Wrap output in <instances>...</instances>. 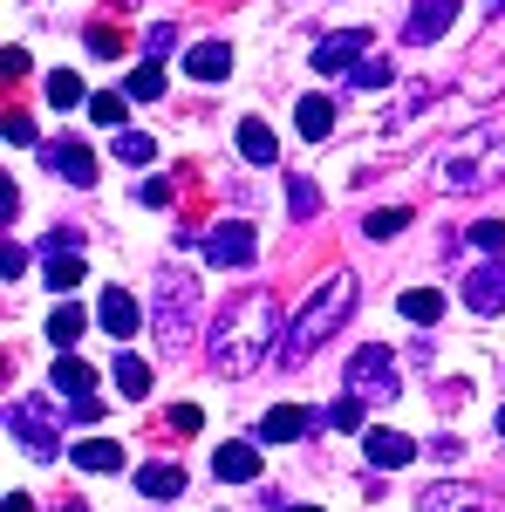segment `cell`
I'll return each mask as SVG.
<instances>
[{"label": "cell", "mask_w": 505, "mask_h": 512, "mask_svg": "<svg viewBox=\"0 0 505 512\" xmlns=\"http://www.w3.org/2000/svg\"><path fill=\"white\" fill-rule=\"evenodd\" d=\"M205 349H212V369L233 376V383H246L267 355H280V301H273V287L239 294L233 308L219 315V328H212Z\"/></svg>", "instance_id": "1"}, {"label": "cell", "mask_w": 505, "mask_h": 512, "mask_svg": "<svg viewBox=\"0 0 505 512\" xmlns=\"http://www.w3.org/2000/svg\"><path fill=\"white\" fill-rule=\"evenodd\" d=\"M349 315H355V274L342 267V274H328L308 301L287 315V328H280V362H308L328 335H342V321H349Z\"/></svg>", "instance_id": "2"}, {"label": "cell", "mask_w": 505, "mask_h": 512, "mask_svg": "<svg viewBox=\"0 0 505 512\" xmlns=\"http://www.w3.org/2000/svg\"><path fill=\"white\" fill-rule=\"evenodd\" d=\"M505 185V123H471L437 151V192H492Z\"/></svg>", "instance_id": "3"}, {"label": "cell", "mask_w": 505, "mask_h": 512, "mask_svg": "<svg viewBox=\"0 0 505 512\" xmlns=\"http://www.w3.org/2000/svg\"><path fill=\"white\" fill-rule=\"evenodd\" d=\"M192 321H198V280H157V308H151V335L164 342V349H185V335H192Z\"/></svg>", "instance_id": "4"}, {"label": "cell", "mask_w": 505, "mask_h": 512, "mask_svg": "<svg viewBox=\"0 0 505 512\" xmlns=\"http://www.w3.org/2000/svg\"><path fill=\"white\" fill-rule=\"evenodd\" d=\"M7 431L21 437V451L41 458V465H55L62 458V437H55V403H41V396H14L7 403Z\"/></svg>", "instance_id": "5"}, {"label": "cell", "mask_w": 505, "mask_h": 512, "mask_svg": "<svg viewBox=\"0 0 505 512\" xmlns=\"http://www.w3.org/2000/svg\"><path fill=\"white\" fill-rule=\"evenodd\" d=\"M342 390L362 396V403H396V390H403L396 355H389V349H355L349 369H342Z\"/></svg>", "instance_id": "6"}, {"label": "cell", "mask_w": 505, "mask_h": 512, "mask_svg": "<svg viewBox=\"0 0 505 512\" xmlns=\"http://www.w3.org/2000/svg\"><path fill=\"white\" fill-rule=\"evenodd\" d=\"M205 260L226 267V274H233V267H253V260H260V233H253L246 219H219V226L205 233Z\"/></svg>", "instance_id": "7"}, {"label": "cell", "mask_w": 505, "mask_h": 512, "mask_svg": "<svg viewBox=\"0 0 505 512\" xmlns=\"http://www.w3.org/2000/svg\"><path fill=\"white\" fill-rule=\"evenodd\" d=\"M458 7H465V0H417L410 21H403V41H410V48L444 41V35H451V21H458Z\"/></svg>", "instance_id": "8"}, {"label": "cell", "mask_w": 505, "mask_h": 512, "mask_svg": "<svg viewBox=\"0 0 505 512\" xmlns=\"http://www.w3.org/2000/svg\"><path fill=\"white\" fill-rule=\"evenodd\" d=\"M417 512H492V492H478L465 478H444V485H424Z\"/></svg>", "instance_id": "9"}, {"label": "cell", "mask_w": 505, "mask_h": 512, "mask_svg": "<svg viewBox=\"0 0 505 512\" xmlns=\"http://www.w3.org/2000/svg\"><path fill=\"white\" fill-rule=\"evenodd\" d=\"M369 55V35L362 28H342V35H321L314 41V76H335V69H355Z\"/></svg>", "instance_id": "10"}, {"label": "cell", "mask_w": 505, "mask_h": 512, "mask_svg": "<svg viewBox=\"0 0 505 512\" xmlns=\"http://www.w3.org/2000/svg\"><path fill=\"white\" fill-rule=\"evenodd\" d=\"M465 308H471V315H499V308H505V253L465 280Z\"/></svg>", "instance_id": "11"}, {"label": "cell", "mask_w": 505, "mask_h": 512, "mask_svg": "<svg viewBox=\"0 0 505 512\" xmlns=\"http://www.w3.org/2000/svg\"><path fill=\"white\" fill-rule=\"evenodd\" d=\"M362 451H369L376 472H403V465L417 458V444H410L403 431H362Z\"/></svg>", "instance_id": "12"}, {"label": "cell", "mask_w": 505, "mask_h": 512, "mask_svg": "<svg viewBox=\"0 0 505 512\" xmlns=\"http://www.w3.org/2000/svg\"><path fill=\"white\" fill-rule=\"evenodd\" d=\"M212 472L226 478V485H253V478H260V451L239 444V437H226V444L212 451Z\"/></svg>", "instance_id": "13"}, {"label": "cell", "mask_w": 505, "mask_h": 512, "mask_svg": "<svg viewBox=\"0 0 505 512\" xmlns=\"http://www.w3.org/2000/svg\"><path fill=\"white\" fill-rule=\"evenodd\" d=\"M96 321H103V328H110L117 342H130V335H137V321H144V308H137V301H130L123 287H110V294L96 301Z\"/></svg>", "instance_id": "14"}, {"label": "cell", "mask_w": 505, "mask_h": 512, "mask_svg": "<svg viewBox=\"0 0 505 512\" xmlns=\"http://www.w3.org/2000/svg\"><path fill=\"white\" fill-rule=\"evenodd\" d=\"M137 492H144V499H178V492H185V465H171V458L137 465Z\"/></svg>", "instance_id": "15"}, {"label": "cell", "mask_w": 505, "mask_h": 512, "mask_svg": "<svg viewBox=\"0 0 505 512\" xmlns=\"http://www.w3.org/2000/svg\"><path fill=\"white\" fill-rule=\"evenodd\" d=\"M185 76H198V82H226V76H233V48H226V41H198L192 55H185Z\"/></svg>", "instance_id": "16"}, {"label": "cell", "mask_w": 505, "mask_h": 512, "mask_svg": "<svg viewBox=\"0 0 505 512\" xmlns=\"http://www.w3.org/2000/svg\"><path fill=\"white\" fill-rule=\"evenodd\" d=\"M48 164H55L69 185H96V158H89L82 144H48Z\"/></svg>", "instance_id": "17"}, {"label": "cell", "mask_w": 505, "mask_h": 512, "mask_svg": "<svg viewBox=\"0 0 505 512\" xmlns=\"http://www.w3.org/2000/svg\"><path fill=\"white\" fill-rule=\"evenodd\" d=\"M239 158H246V164H273V158H280V144H273V130L260 117L239 123Z\"/></svg>", "instance_id": "18"}, {"label": "cell", "mask_w": 505, "mask_h": 512, "mask_svg": "<svg viewBox=\"0 0 505 512\" xmlns=\"http://www.w3.org/2000/svg\"><path fill=\"white\" fill-rule=\"evenodd\" d=\"M301 431H308V410H294V403H280V410L260 417V437H267V444H294Z\"/></svg>", "instance_id": "19"}, {"label": "cell", "mask_w": 505, "mask_h": 512, "mask_svg": "<svg viewBox=\"0 0 505 512\" xmlns=\"http://www.w3.org/2000/svg\"><path fill=\"white\" fill-rule=\"evenodd\" d=\"M294 123H301V137H308V144H321V137L335 130V103H328V96H301Z\"/></svg>", "instance_id": "20"}, {"label": "cell", "mask_w": 505, "mask_h": 512, "mask_svg": "<svg viewBox=\"0 0 505 512\" xmlns=\"http://www.w3.org/2000/svg\"><path fill=\"white\" fill-rule=\"evenodd\" d=\"M48 287H55V294L82 287V246H55V253H48Z\"/></svg>", "instance_id": "21"}, {"label": "cell", "mask_w": 505, "mask_h": 512, "mask_svg": "<svg viewBox=\"0 0 505 512\" xmlns=\"http://www.w3.org/2000/svg\"><path fill=\"white\" fill-rule=\"evenodd\" d=\"M69 458H76L82 472H117V465H123V444H110V437H89V444H76Z\"/></svg>", "instance_id": "22"}, {"label": "cell", "mask_w": 505, "mask_h": 512, "mask_svg": "<svg viewBox=\"0 0 505 512\" xmlns=\"http://www.w3.org/2000/svg\"><path fill=\"white\" fill-rule=\"evenodd\" d=\"M321 424L342 431V437H362V431H369V424H362V396H335V403L321 410Z\"/></svg>", "instance_id": "23"}, {"label": "cell", "mask_w": 505, "mask_h": 512, "mask_svg": "<svg viewBox=\"0 0 505 512\" xmlns=\"http://www.w3.org/2000/svg\"><path fill=\"white\" fill-rule=\"evenodd\" d=\"M82 328H89V315H82L76 301H62V308L48 315V342H55V349H76V335H82Z\"/></svg>", "instance_id": "24"}, {"label": "cell", "mask_w": 505, "mask_h": 512, "mask_svg": "<svg viewBox=\"0 0 505 512\" xmlns=\"http://www.w3.org/2000/svg\"><path fill=\"white\" fill-rule=\"evenodd\" d=\"M396 308H403V321L430 328V321L444 315V294H430V287H410V294H396Z\"/></svg>", "instance_id": "25"}, {"label": "cell", "mask_w": 505, "mask_h": 512, "mask_svg": "<svg viewBox=\"0 0 505 512\" xmlns=\"http://www.w3.org/2000/svg\"><path fill=\"white\" fill-rule=\"evenodd\" d=\"M123 96L157 103V96H164V69H157V62H137V69H130V82H123Z\"/></svg>", "instance_id": "26"}, {"label": "cell", "mask_w": 505, "mask_h": 512, "mask_svg": "<svg viewBox=\"0 0 505 512\" xmlns=\"http://www.w3.org/2000/svg\"><path fill=\"white\" fill-rule=\"evenodd\" d=\"M151 158H157V144L144 137V130H130V123H123V130H117V164H137V171H144Z\"/></svg>", "instance_id": "27"}, {"label": "cell", "mask_w": 505, "mask_h": 512, "mask_svg": "<svg viewBox=\"0 0 505 512\" xmlns=\"http://www.w3.org/2000/svg\"><path fill=\"white\" fill-rule=\"evenodd\" d=\"M48 103H55V110H76V103H89V89H82V76H69V69H55V76H48Z\"/></svg>", "instance_id": "28"}, {"label": "cell", "mask_w": 505, "mask_h": 512, "mask_svg": "<svg viewBox=\"0 0 505 512\" xmlns=\"http://www.w3.org/2000/svg\"><path fill=\"white\" fill-rule=\"evenodd\" d=\"M403 226H410V205H383V212L362 219V233H369V239H396Z\"/></svg>", "instance_id": "29"}, {"label": "cell", "mask_w": 505, "mask_h": 512, "mask_svg": "<svg viewBox=\"0 0 505 512\" xmlns=\"http://www.w3.org/2000/svg\"><path fill=\"white\" fill-rule=\"evenodd\" d=\"M117 390L137 403V396H151V369L137 362V355H117Z\"/></svg>", "instance_id": "30"}, {"label": "cell", "mask_w": 505, "mask_h": 512, "mask_svg": "<svg viewBox=\"0 0 505 512\" xmlns=\"http://www.w3.org/2000/svg\"><path fill=\"white\" fill-rule=\"evenodd\" d=\"M55 390L62 396H89V362H82V355H62V362H55Z\"/></svg>", "instance_id": "31"}, {"label": "cell", "mask_w": 505, "mask_h": 512, "mask_svg": "<svg viewBox=\"0 0 505 512\" xmlns=\"http://www.w3.org/2000/svg\"><path fill=\"white\" fill-rule=\"evenodd\" d=\"M287 212H294V219H314V212H321V192H314V178H287Z\"/></svg>", "instance_id": "32"}, {"label": "cell", "mask_w": 505, "mask_h": 512, "mask_svg": "<svg viewBox=\"0 0 505 512\" xmlns=\"http://www.w3.org/2000/svg\"><path fill=\"white\" fill-rule=\"evenodd\" d=\"M389 76H396V69H389L383 55H362V62H355V69H349V82H355V89H383Z\"/></svg>", "instance_id": "33"}, {"label": "cell", "mask_w": 505, "mask_h": 512, "mask_svg": "<svg viewBox=\"0 0 505 512\" xmlns=\"http://www.w3.org/2000/svg\"><path fill=\"white\" fill-rule=\"evenodd\" d=\"M430 96H437V89H410V96H403V103H396V110H389V117H383V130H403V123L417 117V110H424Z\"/></svg>", "instance_id": "34"}, {"label": "cell", "mask_w": 505, "mask_h": 512, "mask_svg": "<svg viewBox=\"0 0 505 512\" xmlns=\"http://www.w3.org/2000/svg\"><path fill=\"white\" fill-rule=\"evenodd\" d=\"M89 55H123V35L110 21H89Z\"/></svg>", "instance_id": "35"}, {"label": "cell", "mask_w": 505, "mask_h": 512, "mask_svg": "<svg viewBox=\"0 0 505 512\" xmlns=\"http://www.w3.org/2000/svg\"><path fill=\"white\" fill-rule=\"evenodd\" d=\"M89 117L103 123V130H117V123H123V96H117V89H110V96H89Z\"/></svg>", "instance_id": "36"}, {"label": "cell", "mask_w": 505, "mask_h": 512, "mask_svg": "<svg viewBox=\"0 0 505 512\" xmlns=\"http://www.w3.org/2000/svg\"><path fill=\"white\" fill-rule=\"evenodd\" d=\"M471 246H478V253H505V226H499V219L471 226Z\"/></svg>", "instance_id": "37"}, {"label": "cell", "mask_w": 505, "mask_h": 512, "mask_svg": "<svg viewBox=\"0 0 505 512\" xmlns=\"http://www.w3.org/2000/svg\"><path fill=\"white\" fill-rule=\"evenodd\" d=\"M0 274H7V287L28 274V246H14V239H7V246H0Z\"/></svg>", "instance_id": "38"}, {"label": "cell", "mask_w": 505, "mask_h": 512, "mask_svg": "<svg viewBox=\"0 0 505 512\" xmlns=\"http://www.w3.org/2000/svg\"><path fill=\"white\" fill-rule=\"evenodd\" d=\"M62 410H69V424H103V410H110V403H96V396H76V403H62Z\"/></svg>", "instance_id": "39"}, {"label": "cell", "mask_w": 505, "mask_h": 512, "mask_svg": "<svg viewBox=\"0 0 505 512\" xmlns=\"http://www.w3.org/2000/svg\"><path fill=\"white\" fill-rule=\"evenodd\" d=\"M0 137H7V144H35V123L21 117V110H7V123H0Z\"/></svg>", "instance_id": "40"}, {"label": "cell", "mask_w": 505, "mask_h": 512, "mask_svg": "<svg viewBox=\"0 0 505 512\" xmlns=\"http://www.w3.org/2000/svg\"><path fill=\"white\" fill-rule=\"evenodd\" d=\"M171 41H178V28H171V21H157L151 35H144V48H151V62H157V55H171Z\"/></svg>", "instance_id": "41"}, {"label": "cell", "mask_w": 505, "mask_h": 512, "mask_svg": "<svg viewBox=\"0 0 505 512\" xmlns=\"http://www.w3.org/2000/svg\"><path fill=\"white\" fill-rule=\"evenodd\" d=\"M198 424H205V417H198V403H178V410H171V431H178V437H192Z\"/></svg>", "instance_id": "42"}, {"label": "cell", "mask_w": 505, "mask_h": 512, "mask_svg": "<svg viewBox=\"0 0 505 512\" xmlns=\"http://www.w3.org/2000/svg\"><path fill=\"white\" fill-rule=\"evenodd\" d=\"M0 69H7V76H28L35 62H28V48H7V55H0Z\"/></svg>", "instance_id": "43"}, {"label": "cell", "mask_w": 505, "mask_h": 512, "mask_svg": "<svg viewBox=\"0 0 505 512\" xmlns=\"http://www.w3.org/2000/svg\"><path fill=\"white\" fill-rule=\"evenodd\" d=\"M0 512H35V499H28V492H7V506Z\"/></svg>", "instance_id": "44"}, {"label": "cell", "mask_w": 505, "mask_h": 512, "mask_svg": "<svg viewBox=\"0 0 505 512\" xmlns=\"http://www.w3.org/2000/svg\"><path fill=\"white\" fill-rule=\"evenodd\" d=\"M499 437H505V410H499Z\"/></svg>", "instance_id": "45"}, {"label": "cell", "mask_w": 505, "mask_h": 512, "mask_svg": "<svg viewBox=\"0 0 505 512\" xmlns=\"http://www.w3.org/2000/svg\"><path fill=\"white\" fill-rule=\"evenodd\" d=\"M287 512H314V506H287Z\"/></svg>", "instance_id": "46"}, {"label": "cell", "mask_w": 505, "mask_h": 512, "mask_svg": "<svg viewBox=\"0 0 505 512\" xmlns=\"http://www.w3.org/2000/svg\"><path fill=\"white\" fill-rule=\"evenodd\" d=\"M62 512H89V506H62Z\"/></svg>", "instance_id": "47"}]
</instances>
